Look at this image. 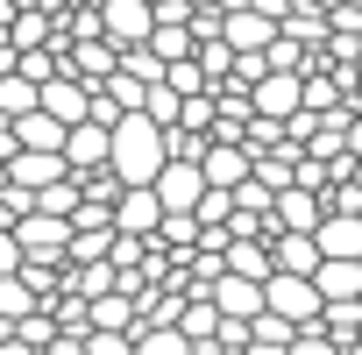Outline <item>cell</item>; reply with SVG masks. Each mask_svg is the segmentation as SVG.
I'll return each instance as SVG.
<instances>
[{
    "instance_id": "ba28073f",
    "label": "cell",
    "mask_w": 362,
    "mask_h": 355,
    "mask_svg": "<svg viewBox=\"0 0 362 355\" xmlns=\"http://www.w3.org/2000/svg\"><path fill=\"white\" fill-rule=\"evenodd\" d=\"M100 36L107 43H142L149 36V0H100Z\"/></svg>"
},
{
    "instance_id": "52a82bcc",
    "label": "cell",
    "mask_w": 362,
    "mask_h": 355,
    "mask_svg": "<svg viewBox=\"0 0 362 355\" xmlns=\"http://www.w3.org/2000/svg\"><path fill=\"white\" fill-rule=\"evenodd\" d=\"M313 291H320V305L362 298V256H320V263H313Z\"/></svg>"
},
{
    "instance_id": "9a60e30c",
    "label": "cell",
    "mask_w": 362,
    "mask_h": 355,
    "mask_svg": "<svg viewBox=\"0 0 362 355\" xmlns=\"http://www.w3.org/2000/svg\"><path fill=\"white\" fill-rule=\"evenodd\" d=\"M86 327H107V334H128V327H135V298H128L121 284L93 291V298H86Z\"/></svg>"
},
{
    "instance_id": "603a6c76",
    "label": "cell",
    "mask_w": 362,
    "mask_h": 355,
    "mask_svg": "<svg viewBox=\"0 0 362 355\" xmlns=\"http://www.w3.org/2000/svg\"><path fill=\"white\" fill-rule=\"evenodd\" d=\"M341 149H348V156H362V107L348 114V135H341Z\"/></svg>"
},
{
    "instance_id": "7402d4cb",
    "label": "cell",
    "mask_w": 362,
    "mask_h": 355,
    "mask_svg": "<svg viewBox=\"0 0 362 355\" xmlns=\"http://www.w3.org/2000/svg\"><path fill=\"white\" fill-rule=\"evenodd\" d=\"M43 22H50V15H22V22H15V36H8V43H15V50H36V43H43V36H50V29H43Z\"/></svg>"
},
{
    "instance_id": "7a4b0ae2",
    "label": "cell",
    "mask_w": 362,
    "mask_h": 355,
    "mask_svg": "<svg viewBox=\"0 0 362 355\" xmlns=\"http://www.w3.org/2000/svg\"><path fill=\"white\" fill-rule=\"evenodd\" d=\"M15 249H22V263H64V249H71V221L29 206V214L15 221Z\"/></svg>"
},
{
    "instance_id": "5bb4252c",
    "label": "cell",
    "mask_w": 362,
    "mask_h": 355,
    "mask_svg": "<svg viewBox=\"0 0 362 355\" xmlns=\"http://www.w3.org/2000/svg\"><path fill=\"white\" fill-rule=\"evenodd\" d=\"M221 270H235V277H270V242L263 235H228V249H221Z\"/></svg>"
},
{
    "instance_id": "277c9868",
    "label": "cell",
    "mask_w": 362,
    "mask_h": 355,
    "mask_svg": "<svg viewBox=\"0 0 362 355\" xmlns=\"http://www.w3.org/2000/svg\"><path fill=\"white\" fill-rule=\"evenodd\" d=\"M36 107H43V114H57V121L71 128V121H86V107H93V86H86V78H71V71H50V78L36 86Z\"/></svg>"
},
{
    "instance_id": "6da1fadb",
    "label": "cell",
    "mask_w": 362,
    "mask_h": 355,
    "mask_svg": "<svg viewBox=\"0 0 362 355\" xmlns=\"http://www.w3.org/2000/svg\"><path fill=\"white\" fill-rule=\"evenodd\" d=\"M163 156H170V149H163V128H156L149 114H121V121L107 128V170L121 178V185H149Z\"/></svg>"
},
{
    "instance_id": "5b68a950",
    "label": "cell",
    "mask_w": 362,
    "mask_h": 355,
    "mask_svg": "<svg viewBox=\"0 0 362 355\" xmlns=\"http://www.w3.org/2000/svg\"><path fill=\"white\" fill-rule=\"evenodd\" d=\"M298 78H305V71H263V78L249 86V114H270V121L298 114Z\"/></svg>"
},
{
    "instance_id": "484cf974",
    "label": "cell",
    "mask_w": 362,
    "mask_h": 355,
    "mask_svg": "<svg viewBox=\"0 0 362 355\" xmlns=\"http://www.w3.org/2000/svg\"><path fill=\"white\" fill-rule=\"evenodd\" d=\"M0 185H8V163H0Z\"/></svg>"
},
{
    "instance_id": "ffe728a7",
    "label": "cell",
    "mask_w": 362,
    "mask_h": 355,
    "mask_svg": "<svg viewBox=\"0 0 362 355\" xmlns=\"http://www.w3.org/2000/svg\"><path fill=\"white\" fill-rule=\"evenodd\" d=\"M36 305V291H29V277L22 270H8V277H0V313H8V320H22Z\"/></svg>"
},
{
    "instance_id": "44dd1931",
    "label": "cell",
    "mask_w": 362,
    "mask_h": 355,
    "mask_svg": "<svg viewBox=\"0 0 362 355\" xmlns=\"http://www.w3.org/2000/svg\"><path fill=\"white\" fill-rule=\"evenodd\" d=\"M78 355H135V341H128V334H107V327H86Z\"/></svg>"
},
{
    "instance_id": "3957f363",
    "label": "cell",
    "mask_w": 362,
    "mask_h": 355,
    "mask_svg": "<svg viewBox=\"0 0 362 355\" xmlns=\"http://www.w3.org/2000/svg\"><path fill=\"white\" fill-rule=\"evenodd\" d=\"M263 305L284 313L291 327L320 320V291H313V277H298V270H270V277H263Z\"/></svg>"
},
{
    "instance_id": "9c48e42d",
    "label": "cell",
    "mask_w": 362,
    "mask_h": 355,
    "mask_svg": "<svg viewBox=\"0 0 362 355\" xmlns=\"http://www.w3.org/2000/svg\"><path fill=\"white\" fill-rule=\"evenodd\" d=\"M206 298H214V313H221V320H249V313L263 305V284H256V277H235V270H221V277L206 284Z\"/></svg>"
},
{
    "instance_id": "8fae6325",
    "label": "cell",
    "mask_w": 362,
    "mask_h": 355,
    "mask_svg": "<svg viewBox=\"0 0 362 355\" xmlns=\"http://www.w3.org/2000/svg\"><path fill=\"white\" fill-rule=\"evenodd\" d=\"M270 36H277V22H270V15H256L249 0L221 15V43H228V50H263Z\"/></svg>"
},
{
    "instance_id": "2e32d148",
    "label": "cell",
    "mask_w": 362,
    "mask_h": 355,
    "mask_svg": "<svg viewBox=\"0 0 362 355\" xmlns=\"http://www.w3.org/2000/svg\"><path fill=\"white\" fill-rule=\"evenodd\" d=\"M15 149H64V121H57V114H43V107L15 114Z\"/></svg>"
},
{
    "instance_id": "cb8c5ba5",
    "label": "cell",
    "mask_w": 362,
    "mask_h": 355,
    "mask_svg": "<svg viewBox=\"0 0 362 355\" xmlns=\"http://www.w3.org/2000/svg\"><path fill=\"white\" fill-rule=\"evenodd\" d=\"M185 355H221V348H214V341H192V348H185Z\"/></svg>"
},
{
    "instance_id": "30bf717a",
    "label": "cell",
    "mask_w": 362,
    "mask_h": 355,
    "mask_svg": "<svg viewBox=\"0 0 362 355\" xmlns=\"http://www.w3.org/2000/svg\"><path fill=\"white\" fill-rule=\"evenodd\" d=\"M64 170H71L64 149H15V156H8V185L36 192V185H50V178H64Z\"/></svg>"
},
{
    "instance_id": "8992f818",
    "label": "cell",
    "mask_w": 362,
    "mask_h": 355,
    "mask_svg": "<svg viewBox=\"0 0 362 355\" xmlns=\"http://www.w3.org/2000/svg\"><path fill=\"white\" fill-rule=\"evenodd\" d=\"M156 221H163V206H156L149 185H121L114 192V235H156Z\"/></svg>"
},
{
    "instance_id": "d6986e66",
    "label": "cell",
    "mask_w": 362,
    "mask_h": 355,
    "mask_svg": "<svg viewBox=\"0 0 362 355\" xmlns=\"http://www.w3.org/2000/svg\"><path fill=\"white\" fill-rule=\"evenodd\" d=\"M135 114H149L156 128H170V121H177V93H170L163 78H149V93H142V107H135Z\"/></svg>"
},
{
    "instance_id": "4fadbf2b",
    "label": "cell",
    "mask_w": 362,
    "mask_h": 355,
    "mask_svg": "<svg viewBox=\"0 0 362 355\" xmlns=\"http://www.w3.org/2000/svg\"><path fill=\"white\" fill-rule=\"evenodd\" d=\"M64 163L71 170H100L107 163V128L100 121H71L64 128Z\"/></svg>"
},
{
    "instance_id": "d4e9b609",
    "label": "cell",
    "mask_w": 362,
    "mask_h": 355,
    "mask_svg": "<svg viewBox=\"0 0 362 355\" xmlns=\"http://www.w3.org/2000/svg\"><path fill=\"white\" fill-rule=\"evenodd\" d=\"M355 107H362V71H355Z\"/></svg>"
},
{
    "instance_id": "e0dca14e",
    "label": "cell",
    "mask_w": 362,
    "mask_h": 355,
    "mask_svg": "<svg viewBox=\"0 0 362 355\" xmlns=\"http://www.w3.org/2000/svg\"><path fill=\"white\" fill-rule=\"evenodd\" d=\"M29 199H36V214H64V221H71V206H78V178L64 170V178H50V185H36Z\"/></svg>"
},
{
    "instance_id": "7c38bea8",
    "label": "cell",
    "mask_w": 362,
    "mask_h": 355,
    "mask_svg": "<svg viewBox=\"0 0 362 355\" xmlns=\"http://www.w3.org/2000/svg\"><path fill=\"white\" fill-rule=\"evenodd\" d=\"M114 64H121V43H107L100 29L71 43V78H86V86H100V78H107Z\"/></svg>"
},
{
    "instance_id": "ac0fdd59",
    "label": "cell",
    "mask_w": 362,
    "mask_h": 355,
    "mask_svg": "<svg viewBox=\"0 0 362 355\" xmlns=\"http://www.w3.org/2000/svg\"><path fill=\"white\" fill-rule=\"evenodd\" d=\"M36 107V78H22V71H0V114H29Z\"/></svg>"
}]
</instances>
